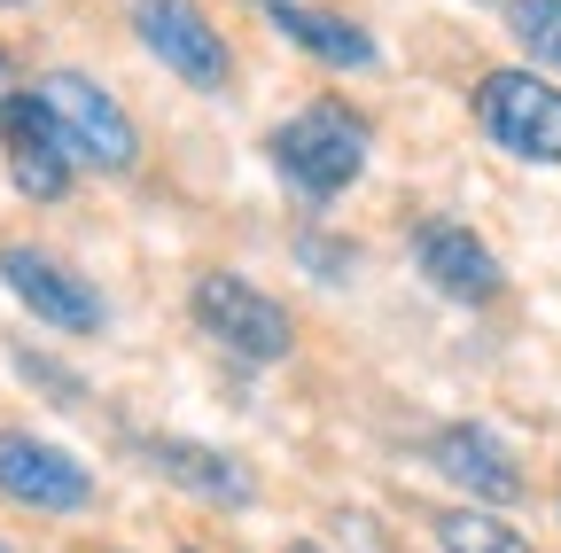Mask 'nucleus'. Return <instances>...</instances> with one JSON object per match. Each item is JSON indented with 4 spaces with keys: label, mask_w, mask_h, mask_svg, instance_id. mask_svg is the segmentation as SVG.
I'll return each mask as SVG.
<instances>
[{
    "label": "nucleus",
    "mask_w": 561,
    "mask_h": 553,
    "mask_svg": "<svg viewBox=\"0 0 561 553\" xmlns=\"http://www.w3.org/2000/svg\"><path fill=\"white\" fill-rule=\"evenodd\" d=\"M16 94H24V87H16V71H9V55H0V110H9Z\"/></svg>",
    "instance_id": "obj_17"
},
{
    "label": "nucleus",
    "mask_w": 561,
    "mask_h": 553,
    "mask_svg": "<svg viewBox=\"0 0 561 553\" xmlns=\"http://www.w3.org/2000/svg\"><path fill=\"white\" fill-rule=\"evenodd\" d=\"M0 133H9V172H16V187H24L32 203H55V195L70 187V141H62L47 94L24 87L9 110H0Z\"/></svg>",
    "instance_id": "obj_7"
},
{
    "label": "nucleus",
    "mask_w": 561,
    "mask_h": 553,
    "mask_svg": "<svg viewBox=\"0 0 561 553\" xmlns=\"http://www.w3.org/2000/svg\"><path fill=\"white\" fill-rule=\"evenodd\" d=\"M0 553H16V545H0Z\"/></svg>",
    "instance_id": "obj_19"
},
{
    "label": "nucleus",
    "mask_w": 561,
    "mask_h": 553,
    "mask_svg": "<svg viewBox=\"0 0 561 553\" xmlns=\"http://www.w3.org/2000/svg\"><path fill=\"white\" fill-rule=\"evenodd\" d=\"M305 257H312V265L328 273V281H335V273L351 265V250H335V242H305Z\"/></svg>",
    "instance_id": "obj_16"
},
{
    "label": "nucleus",
    "mask_w": 561,
    "mask_h": 553,
    "mask_svg": "<svg viewBox=\"0 0 561 553\" xmlns=\"http://www.w3.org/2000/svg\"><path fill=\"white\" fill-rule=\"evenodd\" d=\"M0 492L16 507H39V515H79L94 499V475L87 460H70L62 445H39L24 429H0Z\"/></svg>",
    "instance_id": "obj_6"
},
{
    "label": "nucleus",
    "mask_w": 561,
    "mask_h": 553,
    "mask_svg": "<svg viewBox=\"0 0 561 553\" xmlns=\"http://www.w3.org/2000/svg\"><path fill=\"white\" fill-rule=\"evenodd\" d=\"M273 164H280V180H289V187H305L312 203H328L335 187L359 180V164H367V125L351 117L343 102H312L305 117H289V125L273 133Z\"/></svg>",
    "instance_id": "obj_1"
},
{
    "label": "nucleus",
    "mask_w": 561,
    "mask_h": 553,
    "mask_svg": "<svg viewBox=\"0 0 561 553\" xmlns=\"http://www.w3.org/2000/svg\"><path fill=\"white\" fill-rule=\"evenodd\" d=\"M476 125L523 164H561V87H546L538 71L476 79Z\"/></svg>",
    "instance_id": "obj_2"
},
{
    "label": "nucleus",
    "mask_w": 561,
    "mask_h": 553,
    "mask_svg": "<svg viewBox=\"0 0 561 553\" xmlns=\"http://www.w3.org/2000/svg\"><path fill=\"white\" fill-rule=\"evenodd\" d=\"M0 281H9L47 327H70V335H87V327H102V297L79 281V273H62L55 257H39V250H24V242H9L0 250Z\"/></svg>",
    "instance_id": "obj_8"
},
{
    "label": "nucleus",
    "mask_w": 561,
    "mask_h": 553,
    "mask_svg": "<svg viewBox=\"0 0 561 553\" xmlns=\"http://www.w3.org/2000/svg\"><path fill=\"white\" fill-rule=\"evenodd\" d=\"M16 367H24V382H47V390H62V405H79V382H70L55 359H39V352H16Z\"/></svg>",
    "instance_id": "obj_15"
},
{
    "label": "nucleus",
    "mask_w": 561,
    "mask_h": 553,
    "mask_svg": "<svg viewBox=\"0 0 561 553\" xmlns=\"http://www.w3.org/2000/svg\"><path fill=\"white\" fill-rule=\"evenodd\" d=\"M430 468H437V475H453L460 492H476L483 507H507V499H523V468L507 460V445H500V437H491V429H476V422L437 429V437H430Z\"/></svg>",
    "instance_id": "obj_9"
},
{
    "label": "nucleus",
    "mask_w": 561,
    "mask_h": 553,
    "mask_svg": "<svg viewBox=\"0 0 561 553\" xmlns=\"http://www.w3.org/2000/svg\"><path fill=\"white\" fill-rule=\"evenodd\" d=\"M289 553H320V545H312V538H297V545H289Z\"/></svg>",
    "instance_id": "obj_18"
},
{
    "label": "nucleus",
    "mask_w": 561,
    "mask_h": 553,
    "mask_svg": "<svg viewBox=\"0 0 561 553\" xmlns=\"http://www.w3.org/2000/svg\"><path fill=\"white\" fill-rule=\"evenodd\" d=\"M265 24H273L280 39H297L305 55L335 62V71H367V62H375V39H367L359 24L328 16V9H297V0H265Z\"/></svg>",
    "instance_id": "obj_12"
},
{
    "label": "nucleus",
    "mask_w": 561,
    "mask_h": 553,
    "mask_svg": "<svg viewBox=\"0 0 561 553\" xmlns=\"http://www.w3.org/2000/svg\"><path fill=\"white\" fill-rule=\"evenodd\" d=\"M413 265L430 273L445 297H460V304H491V297H500V257H491L468 227H453V219H430L413 234Z\"/></svg>",
    "instance_id": "obj_10"
},
{
    "label": "nucleus",
    "mask_w": 561,
    "mask_h": 553,
    "mask_svg": "<svg viewBox=\"0 0 561 553\" xmlns=\"http://www.w3.org/2000/svg\"><path fill=\"white\" fill-rule=\"evenodd\" d=\"M195 320H203V335H219L227 352L250 359V367L289 359V343H297L289 312H280L257 281H242V273H203L195 281Z\"/></svg>",
    "instance_id": "obj_3"
},
{
    "label": "nucleus",
    "mask_w": 561,
    "mask_h": 553,
    "mask_svg": "<svg viewBox=\"0 0 561 553\" xmlns=\"http://www.w3.org/2000/svg\"><path fill=\"white\" fill-rule=\"evenodd\" d=\"M149 460H157L164 483H180V492H195L210 507H250V492H257L242 460H227L219 445H195V437H157Z\"/></svg>",
    "instance_id": "obj_11"
},
{
    "label": "nucleus",
    "mask_w": 561,
    "mask_h": 553,
    "mask_svg": "<svg viewBox=\"0 0 561 553\" xmlns=\"http://www.w3.org/2000/svg\"><path fill=\"white\" fill-rule=\"evenodd\" d=\"M437 545H445V553H538L515 522L483 515V507H445V515H437Z\"/></svg>",
    "instance_id": "obj_13"
},
{
    "label": "nucleus",
    "mask_w": 561,
    "mask_h": 553,
    "mask_svg": "<svg viewBox=\"0 0 561 553\" xmlns=\"http://www.w3.org/2000/svg\"><path fill=\"white\" fill-rule=\"evenodd\" d=\"M507 24H515V39L538 71H561V0H515Z\"/></svg>",
    "instance_id": "obj_14"
},
{
    "label": "nucleus",
    "mask_w": 561,
    "mask_h": 553,
    "mask_svg": "<svg viewBox=\"0 0 561 553\" xmlns=\"http://www.w3.org/2000/svg\"><path fill=\"white\" fill-rule=\"evenodd\" d=\"M133 32L172 79H187L203 94L227 87V39H219V24H210L195 0H133Z\"/></svg>",
    "instance_id": "obj_5"
},
{
    "label": "nucleus",
    "mask_w": 561,
    "mask_h": 553,
    "mask_svg": "<svg viewBox=\"0 0 561 553\" xmlns=\"http://www.w3.org/2000/svg\"><path fill=\"white\" fill-rule=\"evenodd\" d=\"M39 94H47V110H55V125H62V141H70V157H79V164H94V172H133L140 133H133V117H125L94 79L47 71Z\"/></svg>",
    "instance_id": "obj_4"
}]
</instances>
